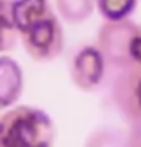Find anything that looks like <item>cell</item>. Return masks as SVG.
<instances>
[{"label": "cell", "instance_id": "6da1fadb", "mask_svg": "<svg viewBox=\"0 0 141 147\" xmlns=\"http://www.w3.org/2000/svg\"><path fill=\"white\" fill-rule=\"evenodd\" d=\"M55 124L39 108L20 104L0 115V147H54Z\"/></svg>", "mask_w": 141, "mask_h": 147}, {"label": "cell", "instance_id": "7a4b0ae2", "mask_svg": "<svg viewBox=\"0 0 141 147\" xmlns=\"http://www.w3.org/2000/svg\"><path fill=\"white\" fill-rule=\"evenodd\" d=\"M20 38L27 56L36 63H50L64 50V29L54 11L27 27Z\"/></svg>", "mask_w": 141, "mask_h": 147}, {"label": "cell", "instance_id": "3957f363", "mask_svg": "<svg viewBox=\"0 0 141 147\" xmlns=\"http://www.w3.org/2000/svg\"><path fill=\"white\" fill-rule=\"evenodd\" d=\"M139 25L134 24L130 18L118 20V22H106L98 27L96 34V45L106 57L107 65L113 70L134 65L132 59V47H134L136 34Z\"/></svg>", "mask_w": 141, "mask_h": 147}, {"label": "cell", "instance_id": "277c9868", "mask_svg": "<svg viewBox=\"0 0 141 147\" xmlns=\"http://www.w3.org/2000/svg\"><path fill=\"white\" fill-rule=\"evenodd\" d=\"M111 100L127 124L141 122V67L116 68L109 86Z\"/></svg>", "mask_w": 141, "mask_h": 147}, {"label": "cell", "instance_id": "5b68a950", "mask_svg": "<svg viewBox=\"0 0 141 147\" xmlns=\"http://www.w3.org/2000/svg\"><path fill=\"white\" fill-rule=\"evenodd\" d=\"M107 67L109 65L98 45L86 43L73 52L70 59V79L77 90L91 93L102 86Z\"/></svg>", "mask_w": 141, "mask_h": 147}, {"label": "cell", "instance_id": "8992f818", "mask_svg": "<svg viewBox=\"0 0 141 147\" xmlns=\"http://www.w3.org/2000/svg\"><path fill=\"white\" fill-rule=\"evenodd\" d=\"M23 92V70L20 63L7 54H0V109H9Z\"/></svg>", "mask_w": 141, "mask_h": 147}, {"label": "cell", "instance_id": "52a82bcc", "mask_svg": "<svg viewBox=\"0 0 141 147\" xmlns=\"http://www.w3.org/2000/svg\"><path fill=\"white\" fill-rule=\"evenodd\" d=\"M5 4L9 7L18 34L52 11L48 0H5Z\"/></svg>", "mask_w": 141, "mask_h": 147}, {"label": "cell", "instance_id": "ba28073f", "mask_svg": "<svg viewBox=\"0 0 141 147\" xmlns=\"http://www.w3.org/2000/svg\"><path fill=\"white\" fill-rule=\"evenodd\" d=\"M59 18L72 25L90 20L96 7V0H54Z\"/></svg>", "mask_w": 141, "mask_h": 147}, {"label": "cell", "instance_id": "9c48e42d", "mask_svg": "<svg viewBox=\"0 0 141 147\" xmlns=\"http://www.w3.org/2000/svg\"><path fill=\"white\" fill-rule=\"evenodd\" d=\"M138 0H96V11L106 22L127 20L136 9Z\"/></svg>", "mask_w": 141, "mask_h": 147}, {"label": "cell", "instance_id": "30bf717a", "mask_svg": "<svg viewBox=\"0 0 141 147\" xmlns=\"http://www.w3.org/2000/svg\"><path fill=\"white\" fill-rule=\"evenodd\" d=\"M16 25L11 18L9 7H7L5 0H0V54H5L14 49L18 38Z\"/></svg>", "mask_w": 141, "mask_h": 147}, {"label": "cell", "instance_id": "8fae6325", "mask_svg": "<svg viewBox=\"0 0 141 147\" xmlns=\"http://www.w3.org/2000/svg\"><path fill=\"white\" fill-rule=\"evenodd\" d=\"M84 147H125V131L100 127L86 138Z\"/></svg>", "mask_w": 141, "mask_h": 147}, {"label": "cell", "instance_id": "7c38bea8", "mask_svg": "<svg viewBox=\"0 0 141 147\" xmlns=\"http://www.w3.org/2000/svg\"><path fill=\"white\" fill-rule=\"evenodd\" d=\"M125 147H141V122H132L125 129Z\"/></svg>", "mask_w": 141, "mask_h": 147}, {"label": "cell", "instance_id": "4fadbf2b", "mask_svg": "<svg viewBox=\"0 0 141 147\" xmlns=\"http://www.w3.org/2000/svg\"><path fill=\"white\" fill-rule=\"evenodd\" d=\"M132 59H134V65L141 67V25H139V31L136 34L134 47H132Z\"/></svg>", "mask_w": 141, "mask_h": 147}]
</instances>
